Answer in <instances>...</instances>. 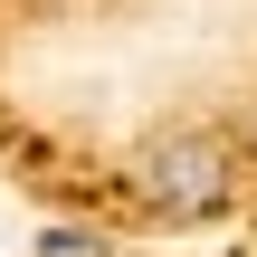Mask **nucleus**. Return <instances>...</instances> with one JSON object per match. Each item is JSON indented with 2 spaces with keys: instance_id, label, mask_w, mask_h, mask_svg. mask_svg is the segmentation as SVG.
Segmentation results:
<instances>
[{
  "instance_id": "nucleus-1",
  "label": "nucleus",
  "mask_w": 257,
  "mask_h": 257,
  "mask_svg": "<svg viewBox=\"0 0 257 257\" xmlns=\"http://www.w3.org/2000/svg\"><path fill=\"white\" fill-rule=\"evenodd\" d=\"M229 191H238V153H229L219 134H153V143L134 153V200H143L153 219H172V229L219 219Z\"/></svg>"
},
{
  "instance_id": "nucleus-2",
  "label": "nucleus",
  "mask_w": 257,
  "mask_h": 257,
  "mask_svg": "<svg viewBox=\"0 0 257 257\" xmlns=\"http://www.w3.org/2000/svg\"><path fill=\"white\" fill-rule=\"evenodd\" d=\"M95 248V238H76V229H48V238H38V257H86Z\"/></svg>"
}]
</instances>
